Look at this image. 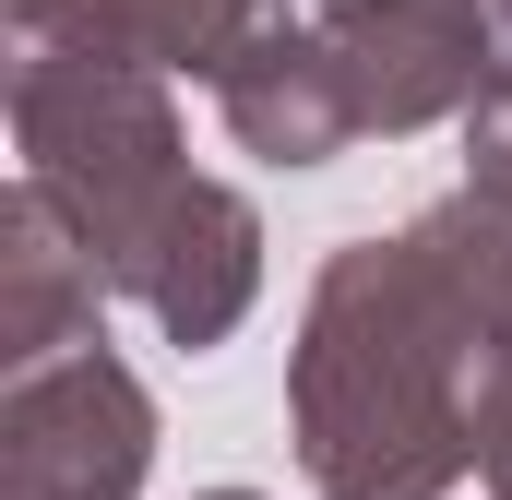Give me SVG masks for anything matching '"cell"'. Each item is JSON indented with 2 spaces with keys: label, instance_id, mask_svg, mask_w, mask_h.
Wrapping results in <instances>:
<instances>
[{
  "label": "cell",
  "instance_id": "cell-10",
  "mask_svg": "<svg viewBox=\"0 0 512 500\" xmlns=\"http://www.w3.org/2000/svg\"><path fill=\"white\" fill-rule=\"evenodd\" d=\"M489 12V48H501V72H512V0H477Z\"/></svg>",
  "mask_w": 512,
  "mask_h": 500
},
{
  "label": "cell",
  "instance_id": "cell-12",
  "mask_svg": "<svg viewBox=\"0 0 512 500\" xmlns=\"http://www.w3.org/2000/svg\"><path fill=\"white\" fill-rule=\"evenodd\" d=\"M322 12H346V0H322Z\"/></svg>",
  "mask_w": 512,
  "mask_h": 500
},
{
  "label": "cell",
  "instance_id": "cell-8",
  "mask_svg": "<svg viewBox=\"0 0 512 500\" xmlns=\"http://www.w3.org/2000/svg\"><path fill=\"white\" fill-rule=\"evenodd\" d=\"M274 12L286 0H12V24H36L60 48H96L120 72H155V84H227Z\"/></svg>",
  "mask_w": 512,
  "mask_h": 500
},
{
  "label": "cell",
  "instance_id": "cell-5",
  "mask_svg": "<svg viewBox=\"0 0 512 500\" xmlns=\"http://www.w3.org/2000/svg\"><path fill=\"white\" fill-rule=\"evenodd\" d=\"M120 298L167 334V346H179V358L227 346V334L251 322V298H262V215H251V191L191 179V191H179V215L155 227V250L131 262Z\"/></svg>",
  "mask_w": 512,
  "mask_h": 500
},
{
  "label": "cell",
  "instance_id": "cell-11",
  "mask_svg": "<svg viewBox=\"0 0 512 500\" xmlns=\"http://www.w3.org/2000/svg\"><path fill=\"white\" fill-rule=\"evenodd\" d=\"M191 500H262V489H191Z\"/></svg>",
  "mask_w": 512,
  "mask_h": 500
},
{
  "label": "cell",
  "instance_id": "cell-1",
  "mask_svg": "<svg viewBox=\"0 0 512 500\" xmlns=\"http://www.w3.org/2000/svg\"><path fill=\"white\" fill-rule=\"evenodd\" d=\"M501 381L512 227L489 203L441 191L393 239H334L286 346V441L310 500H453Z\"/></svg>",
  "mask_w": 512,
  "mask_h": 500
},
{
  "label": "cell",
  "instance_id": "cell-6",
  "mask_svg": "<svg viewBox=\"0 0 512 500\" xmlns=\"http://www.w3.org/2000/svg\"><path fill=\"white\" fill-rule=\"evenodd\" d=\"M96 310H108L96 239L72 227V203L48 179H12L0 191V370H48L72 346H108Z\"/></svg>",
  "mask_w": 512,
  "mask_h": 500
},
{
  "label": "cell",
  "instance_id": "cell-4",
  "mask_svg": "<svg viewBox=\"0 0 512 500\" xmlns=\"http://www.w3.org/2000/svg\"><path fill=\"white\" fill-rule=\"evenodd\" d=\"M322 48H334V72L358 96V143L370 131L405 143V131L477 120L489 96H512L477 0H346V12H322Z\"/></svg>",
  "mask_w": 512,
  "mask_h": 500
},
{
  "label": "cell",
  "instance_id": "cell-9",
  "mask_svg": "<svg viewBox=\"0 0 512 500\" xmlns=\"http://www.w3.org/2000/svg\"><path fill=\"white\" fill-rule=\"evenodd\" d=\"M477 489H489V500H512V381L489 393V429H477Z\"/></svg>",
  "mask_w": 512,
  "mask_h": 500
},
{
  "label": "cell",
  "instance_id": "cell-7",
  "mask_svg": "<svg viewBox=\"0 0 512 500\" xmlns=\"http://www.w3.org/2000/svg\"><path fill=\"white\" fill-rule=\"evenodd\" d=\"M215 120H227V143L262 155V167H334V155L358 143V96H346L322 24L274 12L251 48H239V72L215 84Z\"/></svg>",
  "mask_w": 512,
  "mask_h": 500
},
{
  "label": "cell",
  "instance_id": "cell-2",
  "mask_svg": "<svg viewBox=\"0 0 512 500\" xmlns=\"http://www.w3.org/2000/svg\"><path fill=\"white\" fill-rule=\"evenodd\" d=\"M0 96H12V155L24 179H48L72 203V227L108 262V298L131 286V262L155 250V227L179 215V191L203 179L179 143V96L155 72H120L96 48H60L36 24L0 12Z\"/></svg>",
  "mask_w": 512,
  "mask_h": 500
},
{
  "label": "cell",
  "instance_id": "cell-3",
  "mask_svg": "<svg viewBox=\"0 0 512 500\" xmlns=\"http://www.w3.org/2000/svg\"><path fill=\"white\" fill-rule=\"evenodd\" d=\"M155 393L120 346H72L0 381V500H143Z\"/></svg>",
  "mask_w": 512,
  "mask_h": 500
}]
</instances>
